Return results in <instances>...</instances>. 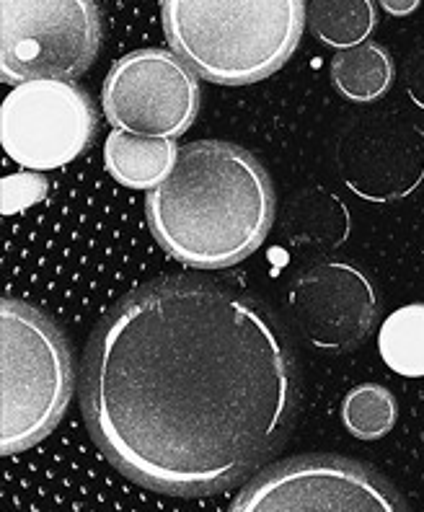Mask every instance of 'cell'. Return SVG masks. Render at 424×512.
Segmentation results:
<instances>
[{"label": "cell", "instance_id": "obj_13", "mask_svg": "<svg viewBox=\"0 0 424 512\" xmlns=\"http://www.w3.org/2000/svg\"><path fill=\"white\" fill-rule=\"evenodd\" d=\"M393 60L378 42H362L350 50H339L331 57V83L347 101L370 104L391 91Z\"/></svg>", "mask_w": 424, "mask_h": 512}, {"label": "cell", "instance_id": "obj_17", "mask_svg": "<svg viewBox=\"0 0 424 512\" xmlns=\"http://www.w3.org/2000/svg\"><path fill=\"white\" fill-rule=\"evenodd\" d=\"M404 86L409 99H412L419 109H424V47H419V50L406 60Z\"/></svg>", "mask_w": 424, "mask_h": 512}, {"label": "cell", "instance_id": "obj_18", "mask_svg": "<svg viewBox=\"0 0 424 512\" xmlns=\"http://www.w3.org/2000/svg\"><path fill=\"white\" fill-rule=\"evenodd\" d=\"M383 11L388 16H396V19H404V16H412L417 13V8L422 6V0H378Z\"/></svg>", "mask_w": 424, "mask_h": 512}, {"label": "cell", "instance_id": "obj_7", "mask_svg": "<svg viewBox=\"0 0 424 512\" xmlns=\"http://www.w3.org/2000/svg\"><path fill=\"white\" fill-rule=\"evenodd\" d=\"M94 135V101L63 78L16 83L0 107V145L24 169H63L86 153Z\"/></svg>", "mask_w": 424, "mask_h": 512}, {"label": "cell", "instance_id": "obj_6", "mask_svg": "<svg viewBox=\"0 0 424 512\" xmlns=\"http://www.w3.org/2000/svg\"><path fill=\"white\" fill-rule=\"evenodd\" d=\"M231 512H409V507L381 474L362 463L303 456L256 476Z\"/></svg>", "mask_w": 424, "mask_h": 512}, {"label": "cell", "instance_id": "obj_16", "mask_svg": "<svg viewBox=\"0 0 424 512\" xmlns=\"http://www.w3.org/2000/svg\"><path fill=\"white\" fill-rule=\"evenodd\" d=\"M399 404L386 386L362 383L342 401V422L357 440H378L396 427Z\"/></svg>", "mask_w": 424, "mask_h": 512}, {"label": "cell", "instance_id": "obj_4", "mask_svg": "<svg viewBox=\"0 0 424 512\" xmlns=\"http://www.w3.org/2000/svg\"><path fill=\"white\" fill-rule=\"evenodd\" d=\"M0 373V453L13 456L60 425L75 386L63 331L21 300L0 303Z\"/></svg>", "mask_w": 424, "mask_h": 512}, {"label": "cell", "instance_id": "obj_1", "mask_svg": "<svg viewBox=\"0 0 424 512\" xmlns=\"http://www.w3.org/2000/svg\"><path fill=\"white\" fill-rule=\"evenodd\" d=\"M293 347L254 298L158 280L122 298L83 357L88 432L132 481L202 497L254 474L298 414Z\"/></svg>", "mask_w": 424, "mask_h": 512}, {"label": "cell", "instance_id": "obj_15", "mask_svg": "<svg viewBox=\"0 0 424 512\" xmlns=\"http://www.w3.org/2000/svg\"><path fill=\"white\" fill-rule=\"evenodd\" d=\"M378 352L393 373L406 378L424 375V303L393 311L378 331Z\"/></svg>", "mask_w": 424, "mask_h": 512}, {"label": "cell", "instance_id": "obj_14", "mask_svg": "<svg viewBox=\"0 0 424 512\" xmlns=\"http://www.w3.org/2000/svg\"><path fill=\"white\" fill-rule=\"evenodd\" d=\"M378 24L373 0H311L308 26L326 47L350 50L368 42Z\"/></svg>", "mask_w": 424, "mask_h": 512}, {"label": "cell", "instance_id": "obj_11", "mask_svg": "<svg viewBox=\"0 0 424 512\" xmlns=\"http://www.w3.org/2000/svg\"><path fill=\"white\" fill-rule=\"evenodd\" d=\"M352 215L337 194L306 189L287 205L282 236L290 246L311 254H331L350 238Z\"/></svg>", "mask_w": 424, "mask_h": 512}, {"label": "cell", "instance_id": "obj_12", "mask_svg": "<svg viewBox=\"0 0 424 512\" xmlns=\"http://www.w3.org/2000/svg\"><path fill=\"white\" fill-rule=\"evenodd\" d=\"M179 148L174 138H143L114 130L104 143V166L114 182L130 189H153L174 171Z\"/></svg>", "mask_w": 424, "mask_h": 512}, {"label": "cell", "instance_id": "obj_3", "mask_svg": "<svg viewBox=\"0 0 424 512\" xmlns=\"http://www.w3.org/2000/svg\"><path fill=\"white\" fill-rule=\"evenodd\" d=\"M171 50L205 81L249 86L298 50L306 0H163Z\"/></svg>", "mask_w": 424, "mask_h": 512}, {"label": "cell", "instance_id": "obj_2", "mask_svg": "<svg viewBox=\"0 0 424 512\" xmlns=\"http://www.w3.org/2000/svg\"><path fill=\"white\" fill-rule=\"evenodd\" d=\"M150 231L174 259L225 269L264 244L275 223V189L249 150L223 140L179 148L176 166L145 200Z\"/></svg>", "mask_w": 424, "mask_h": 512}, {"label": "cell", "instance_id": "obj_8", "mask_svg": "<svg viewBox=\"0 0 424 512\" xmlns=\"http://www.w3.org/2000/svg\"><path fill=\"white\" fill-rule=\"evenodd\" d=\"M200 75L176 52L135 50L119 57L101 88L117 130L143 138H181L200 112Z\"/></svg>", "mask_w": 424, "mask_h": 512}, {"label": "cell", "instance_id": "obj_10", "mask_svg": "<svg viewBox=\"0 0 424 512\" xmlns=\"http://www.w3.org/2000/svg\"><path fill=\"white\" fill-rule=\"evenodd\" d=\"M337 169L360 200H406L424 182L422 130L396 114H365L344 130Z\"/></svg>", "mask_w": 424, "mask_h": 512}, {"label": "cell", "instance_id": "obj_9", "mask_svg": "<svg viewBox=\"0 0 424 512\" xmlns=\"http://www.w3.org/2000/svg\"><path fill=\"white\" fill-rule=\"evenodd\" d=\"M287 308L308 347L339 355L370 337L378 316V293L360 267L326 259L293 277Z\"/></svg>", "mask_w": 424, "mask_h": 512}, {"label": "cell", "instance_id": "obj_5", "mask_svg": "<svg viewBox=\"0 0 424 512\" xmlns=\"http://www.w3.org/2000/svg\"><path fill=\"white\" fill-rule=\"evenodd\" d=\"M101 34L96 0H0V78L73 81L96 63Z\"/></svg>", "mask_w": 424, "mask_h": 512}]
</instances>
